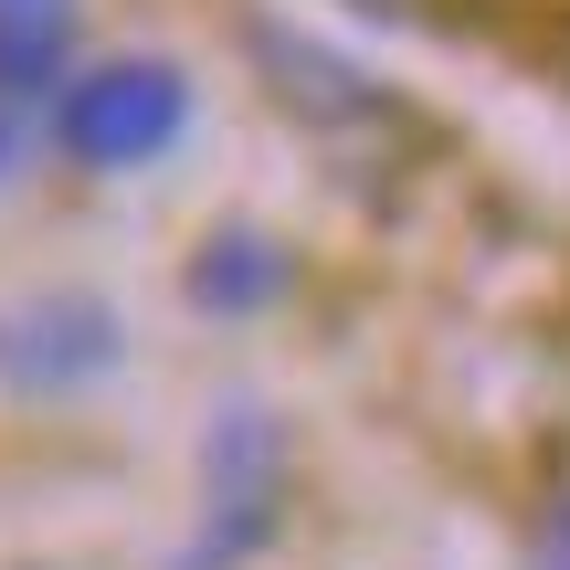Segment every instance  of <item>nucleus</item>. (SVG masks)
I'll list each match as a JSON object with an SVG mask.
<instances>
[{
	"instance_id": "4",
	"label": "nucleus",
	"mask_w": 570,
	"mask_h": 570,
	"mask_svg": "<svg viewBox=\"0 0 570 570\" xmlns=\"http://www.w3.org/2000/svg\"><path fill=\"white\" fill-rule=\"evenodd\" d=\"M75 75V0H0V180Z\"/></svg>"
},
{
	"instance_id": "1",
	"label": "nucleus",
	"mask_w": 570,
	"mask_h": 570,
	"mask_svg": "<svg viewBox=\"0 0 570 570\" xmlns=\"http://www.w3.org/2000/svg\"><path fill=\"white\" fill-rule=\"evenodd\" d=\"M190 63L180 53H106V63H75L53 96V117H42V138H53V159L75 169H148L169 159V148L190 138Z\"/></svg>"
},
{
	"instance_id": "3",
	"label": "nucleus",
	"mask_w": 570,
	"mask_h": 570,
	"mask_svg": "<svg viewBox=\"0 0 570 570\" xmlns=\"http://www.w3.org/2000/svg\"><path fill=\"white\" fill-rule=\"evenodd\" d=\"M275 518H285V433L275 412L233 402L202 444V539H190L180 570H244L275 539Z\"/></svg>"
},
{
	"instance_id": "5",
	"label": "nucleus",
	"mask_w": 570,
	"mask_h": 570,
	"mask_svg": "<svg viewBox=\"0 0 570 570\" xmlns=\"http://www.w3.org/2000/svg\"><path fill=\"white\" fill-rule=\"evenodd\" d=\"M180 285H190L202 317H265V306H285V285H296V254L275 233H254V223H223V233H202Z\"/></svg>"
},
{
	"instance_id": "7",
	"label": "nucleus",
	"mask_w": 570,
	"mask_h": 570,
	"mask_svg": "<svg viewBox=\"0 0 570 570\" xmlns=\"http://www.w3.org/2000/svg\"><path fill=\"white\" fill-rule=\"evenodd\" d=\"M560 570H570V550H560Z\"/></svg>"
},
{
	"instance_id": "6",
	"label": "nucleus",
	"mask_w": 570,
	"mask_h": 570,
	"mask_svg": "<svg viewBox=\"0 0 570 570\" xmlns=\"http://www.w3.org/2000/svg\"><path fill=\"white\" fill-rule=\"evenodd\" d=\"M254 53H265L285 85H296V96H285L296 117H327V127H370V117H381V85L348 75V63L317 53V42H296V32H254Z\"/></svg>"
},
{
	"instance_id": "2",
	"label": "nucleus",
	"mask_w": 570,
	"mask_h": 570,
	"mask_svg": "<svg viewBox=\"0 0 570 570\" xmlns=\"http://www.w3.org/2000/svg\"><path fill=\"white\" fill-rule=\"evenodd\" d=\"M127 370V317L96 285H32L0 306V391L21 402H75Z\"/></svg>"
}]
</instances>
